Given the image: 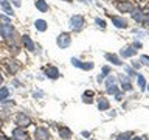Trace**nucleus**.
<instances>
[{
	"mask_svg": "<svg viewBox=\"0 0 149 140\" xmlns=\"http://www.w3.org/2000/svg\"><path fill=\"white\" fill-rule=\"evenodd\" d=\"M112 23H113L116 28H126V27H127L126 19H124V17H118V16H113V17H112Z\"/></svg>",
	"mask_w": 149,
	"mask_h": 140,
	"instance_id": "nucleus-8",
	"label": "nucleus"
},
{
	"mask_svg": "<svg viewBox=\"0 0 149 140\" xmlns=\"http://www.w3.org/2000/svg\"><path fill=\"white\" fill-rule=\"evenodd\" d=\"M112 84H115V78L113 76H109L106 79V86H112Z\"/></svg>",
	"mask_w": 149,
	"mask_h": 140,
	"instance_id": "nucleus-29",
	"label": "nucleus"
},
{
	"mask_svg": "<svg viewBox=\"0 0 149 140\" xmlns=\"http://www.w3.org/2000/svg\"><path fill=\"white\" fill-rule=\"evenodd\" d=\"M0 36L3 37V39H6L9 44H14V27L11 23H3V25H0Z\"/></svg>",
	"mask_w": 149,
	"mask_h": 140,
	"instance_id": "nucleus-1",
	"label": "nucleus"
},
{
	"mask_svg": "<svg viewBox=\"0 0 149 140\" xmlns=\"http://www.w3.org/2000/svg\"><path fill=\"white\" fill-rule=\"evenodd\" d=\"M102 79H104V75H100L98 76V83H102Z\"/></svg>",
	"mask_w": 149,
	"mask_h": 140,
	"instance_id": "nucleus-33",
	"label": "nucleus"
},
{
	"mask_svg": "<svg viewBox=\"0 0 149 140\" xmlns=\"http://www.w3.org/2000/svg\"><path fill=\"white\" fill-rule=\"evenodd\" d=\"M3 83V78H2V75H0V84H2Z\"/></svg>",
	"mask_w": 149,
	"mask_h": 140,
	"instance_id": "nucleus-37",
	"label": "nucleus"
},
{
	"mask_svg": "<svg viewBox=\"0 0 149 140\" xmlns=\"http://www.w3.org/2000/svg\"><path fill=\"white\" fill-rule=\"evenodd\" d=\"M0 140H9V139H6V137H3V135H0Z\"/></svg>",
	"mask_w": 149,
	"mask_h": 140,
	"instance_id": "nucleus-36",
	"label": "nucleus"
},
{
	"mask_svg": "<svg viewBox=\"0 0 149 140\" xmlns=\"http://www.w3.org/2000/svg\"><path fill=\"white\" fill-rule=\"evenodd\" d=\"M130 140H143L141 137H134V139H130Z\"/></svg>",
	"mask_w": 149,
	"mask_h": 140,
	"instance_id": "nucleus-35",
	"label": "nucleus"
},
{
	"mask_svg": "<svg viewBox=\"0 0 149 140\" xmlns=\"http://www.w3.org/2000/svg\"><path fill=\"white\" fill-rule=\"evenodd\" d=\"M137 83H138V87L141 89V90H143L144 87H146V79H144L141 75H138V76H137Z\"/></svg>",
	"mask_w": 149,
	"mask_h": 140,
	"instance_id": "nucleus-21",
	"label": "nucleus"
},
{
	"mask_svg": "<svg viewBox=\"0 0 149 140\" xmlns=\"http://www.w3.org/2000/svg\"><path fill=\"white\" fill-rule=\"evenodd\" d=\"M116 92H118V89H116L115 84H112V86H107V93H112V95H115Z\"/></svg>",
	"mask_w": 149,
	"mask_h": 140,
	"instance_id": "nucleus-23",
	"label": "nucleus"
},
{
	"mask_svg": "<svg viewBox=\"0 0 149 140\" xmlns=\"http://www.w3.org/2000/svg\"><path fill=\"white\" fill-rule=\"evenodd\" d=\"M16 125L20 126V128H26V126L31 125V118L28 115H25L23 112H20V114H17V117H16Z\"/></svg>",
	"mask_w": 149,
	"mask_h": 140,
	"instance_id": "nucleus-4",
	"label": "nucleus"
},
{
	"mask_svg": "<svg viewBox=\"0 0 149 140\" xmlns=\"http://www.w3.org/2000/svg\"><path fill=\"white\" fill-rule=\"evenodd\" d=\"M129 135H130L129 132H126V134H120L116 140H129Z\"/></svg>",
	"mask_w": 149,
	"mask_h": 140,
	"instance_id": "nucleus-28",
	"label": "nucleus"
},
{
	"mask_svg": "<svg viewBox=\"0 0 149 140\" xmlns=\"http://www.w3.org/2000/svg\"><path fill=\"white\" fill-rule=\"evenodd\" d=\"M8 95H9V90H8V89H6V87H0V103L6 100Z\"/></svg>",
	"mask_w": 149,
	"mask_h": 140,
	"instance_id": "nucleus-20",
	"label": "nucleus"
},
{
	"mask_svg": "<svg viewBox=\"0 0 149 140\" xmlns=\"http://www.w3.org/2000/svg\"><path fill=\"white\" fill-rule=\"evenodd\" d=\"M95 23H96V25L100 27V28H106V22L102 20V19H96V20H95Z\"/></svg>",
	"mask_w": 149,
	"mask_h": 140,
	"instance_id": "nucleus-26",
	"label": "nucleus"
},
{
	"mask_svg": "<svg viewBox=\"0 0 149 140\" xmlns=\"http://www.w3.org/2000/svg\"><path fill=\"white\" fill-rule=\"evenodd\" d=\"M34 27H36V30H39V31H45L47 30V22L39 19V20L34 22Z\"/></svg>",
	"mask_w": 149,
	"mask_h": 140,
	"instance_id": "nucleus-17",
	"label": "nucleus"
},
{
	"mask_svg": "<svg viewBox=\"0 0 149 140\" xmlns=\"http://www.w3.org/2000/svg\"><path fill=\"white\" fill-rule=\"evenodd\" d=\"M124 70H126V72H127V73H129V76H134V75H135V73H134V70H132V69H130V67H126Z\"/></svg>",
	"mask_w": 149,
	"mask_h": 140,
	"instance_id": "nucleus-30",
	"label": "nucleus"
},
{
	"mask_svg": "<svg viewBox=\"0 0 149 140\" xmlns=\"http://www.w3.org/2000/svg\"><path fill=\"white\" fill-rule=\"evenodd\" d=\"M121 87H123V90H126V92L132 90V86H130V83H129V81H124V83H121Z\"/></svg>",
	"mask_w": 149,
	"mask_h": 140,
	"instance_id": "nucleus-24",
	"label": "nucleus"
},
{
	"mask_svg": "<svg viewBox=\"0 0 149 140\" xmlns=\"http://www.w3.org/2000/svg\"><path fill=\"white\" fill-rule=\"evenodd\" d=\"M59 134H61V137L65 139V140H68L70 137H72V131H70L68 128H61L59 129Z\"/></svg>",
	"mask_w": 149,
	"mask_h": 140,
	"instance_id": "nucleus-18",
	"label": "nucleus"
},
{
	"mask_svg": "<svg viewBox=\"0 0 149 140\" xmlns=\"http://www.w3.org/2000/svg\"><path fill=\"white\" fill-rule=\"evenodd\" d=\"M0 8H2L3 11L8 14V16H13V8L9 6L8 0H0Z\"/></svg>",
	"mask_w": 149,
	"mask_h": 140,
	"instance_id": "nucleus-13",
	"label": "nucleus"
},
{
	"mask_svg": "<svg viewBox=\"0 0 149 140\" xmlns=\"http://www.w3.org/2000/svg\"><path fill=\"white\" fill-rule=\"evenodd\" d=\"M72 64L74 65V67H79L82 70H92L93 69V62H82V61L74 59V58H72Z\"/></svg>",
	"mask_w": 149,
	"mask_h": 140,
	"instance_id": "nucleus-6",
	"label": "nucleus"
},
{
	"mask_svg": "<svg viewBox=\"0 0 149 140\" xmlns=\"http://www.w3.org/2000/svg\"><path fill=\"white\" fill-rule=\"evenodd\" d=\"M14 5H16V6H20V0H14Z\"/></svg>",
	"mask_w": 149,
	"mask_h": 140,
	"instance_id": "nucleus-34",
	"label": "nucleus"
},
{
	"mask_svg": "<svg viewBox=\"0 0 149 140\" xmlns=\"http://www.w3.org/2000/svg\"><path fill=\"white\" fill-rule=\"evenodd\" d=\"M107 73H110V69H109V67H104V69H102V75L106 76Z\"/></svg>",
	"mask_w": 149,
	"mask_h": 140,
	"instance_id": "nucleus-32",
	"label": "nucleus"
},
{
	"mask_svg": "<svg viewBox=\"0 0 149 140\" xmlns=\"http://www.w3.org/2000/svg\"><path fill=\"white\" fill-rule=\"evenodd\" d=\"M132 17H134V20L138 22V23L143 22V13L140 11V9H134V11H132Z\"/></svg>",
	"mask_w": 149,
	"mask_h": 140,
	"instance_id": "nucleus-16",
	"label": "nucleus"
},
{
	"mask_svg": "<svg viewBox=\"0 0 149 140\" xmlns=\"http://www.w3.org/2000/svg\"><path fill=\"white\" fill-rule=\"evenodd\" d=\"M34 135H36V140H48L50 139V132L45 128H37Z\"/></svg>",
	"mask_w": 149,
	"mask_h": 140,
	"instance_id": "nucleus-7",
	"label": "nucleus"
},
{
	"mask_svg": "<svg viewBox=\"0 0 149 140\" xmlns=\"http://www.w3.org/2000/svg\"><path fill=\"white\" fill-rule=\"evenodd\" d=\"M116 6H118V9L121 13H132L134 11V5L129 3V2H121V3H116Z\"/></svg>",
	"mask_w": 149,
	"mask_h": 140,
	"instance_id": "nucleus-9",
	"label": "nucleus"
},
{
	"mask_svg": "<svg viewBox=\"0 0 149 140\" xmlns=\"http://www.w3.org/2000/svg\"><path fill=\"white\" fill-rule=\"evenodd\" d=\"M70 42H72V37H70L68 33H62V34H59L58 39H56V44H58L59 48H67L70 45Z\"/></svg>",
	"mask_w": 149,
	"mask_h": 140,
	"instance_id": "nucleus-3",
	"label": "nucleus"
},
{
	"mask_svg": "<svg viewBox=\"0 0 149 140\" xmlns=\"http://www.w3.org/2000/svg\"><path fill=\"white\" fill-rule=\"evenodd\" d=\"M143 23H146V25H149V11L143 13Z\"/></svg>",
	"mask_w": 149,
	"mask_h": 140,
	"instance_id": "nucleus-27",
	"label": "nucleus"
},
{
	"mask_svg": "<svg viewBox=\"0 0 149 140\" xmlns=\"http://www.w3.org/2000/svg\"><path fill=\"white\" fill-rule=\"evenodd\" d=\"M135 55H137L135 47H127V48L121 50V56H123V58H130V56H135Z\"/></svg>",
	"mask_w": 149,
	"mask_h": 140,
	"instance_id": "nucleus-11",
	"label": "nucleus"
},
{
	"mask_svg": "<svg viewBox=\"0 0 149 140\" xmlns=\"http://www.w3.org/2000/svg\"><path fill=\"white\" fill-rule=\"evenodd\" d=\"M132 65H134V69H140L141 67V64H140V61L137 62V61H135V62H132Z\"/></svg>",
	"mask_w": 149,
	"mask_h": 140,
	"instance_id": "nucleus-31",
	"label": "nucleus"
},
{
	"mask_svg": "<svg viewBox=\"0 0 149 140\" xmlns=\"http://www.w3.org/2000/svg\"><path fill=\"white\" fill-rule=\"evenodd\" d=\"M82 27H84V17L82 16L76 14V16H73L72 19H70V28H72L73 31L82 30Z\"/></svg>",
	"mask_w": 149,
	"mask_h": 140,
	"instance_id": "nucleus-2",
	"label": "nucleus"
},
{
	"mask_svg": "<svg viewBox=\"0 0 149 140\" xmlns=\"http://www.w3.org/2000/svg\"><path fill=\"white\" fill-rule=\"evenodd\" d=\"M13 137H14V140H26V131H25V128H20V126H17L16 129L13 131Z\"/></svg>",
	"mask_w": 149,
	"mask_h": 140,
	"instance_id": "nucleus-5",
	"label": "nucleus"
},
{
	"mask_svg": "<svg viewBox=\"0 0 149 140\" xmlns=\"http://www.w3.org/2000/svg\"><path fill=\"white\" fill-rule=\"evenodd\" d=\"M45 73H47V78H50V79H56V78H59V70L56 69V67H48Z\"/></svg>",
	"mask_w": 149,
	"mask_h": 140,
	"instance_id": "nucleus-12",
	"label": "nucleus"
},
{
	"mask_svg": "<svg viewBox=\"0 0 149 140\" xmlns=\"http://www.w3.org/2000/svg\"><path fill=\"white\" fill-rule=\"evenodd\" d=\"M8 64V70H9V72H11V73H16L17 72V64L16 62H11V61H9V62H6Z\"/></svg>",
	"mask_w": 149,
	"mask_h": 140,
	"instance_id": "nucleus-22",
	"label": "nucleus"
},
{
	"mask_svg": "<svg viewBox=\"0 0 149 140\" xmlns=\"http://www.w3.org/2000/svg\"><path fill=\"white\" fill-rule=\"evenodd\" d=\"M140 64H143V65H149V56L143 55L141 58H140Z\"/></svg>",
	"mask_w": 149,
	"mask_h": 140,
	"instance_id": "nucleus-25",
	"label": "nucleus"
},
{
	"mask_svg": "<svg viewBox=\"0 0 149 140\" xmlns=\"http://www.w3.org/2000/svg\"><path fill=\"white\" fill-rule=\"evenodd\" d=\"M34 5H36V8L39 9L40 13H47V11H48V5H47L45 0H36Z\"/></svg>",
	"mask_w": 149,
	"mask_h": 140,
	"instance_id": "nucleus-14",
	"label": "nucleus"
},
{
	"mask_svg": "<svg viewBox=\"0 0 149 140\" xmlns=\"http://www.w3.org/2000/svg\"><path fill=\"white\" fill-rule=\"evenodd\" d=\"M109 101L106 100V98H100V101H98V109L100 111H107L109 109Z\"/></svg>",
	"mask_w": 149,
	"mask_h": 140,
	"instance_id": "nucleus-15",
	"label": "nucleus"
},
{
	"mask_svg": "<svg viewBox=\"0 0 149 140\" xmlns=\"http://www.w3.org/2000/svg\"><path fill=\"white\" fill-rule=\"evenodd\" d=\"M22 42H23V45L26 47V50L34 51L36 47H34V42L31 41V37H30V36H26V34H25V36H22Z\"/></svg>",
	"mask_w": 149,
	"mask_h": 140,
	"instance_id": "nucleus-10",
	"label": "nucleus"
},
{
	"mask_svg": "<svg viewBox=\"0 0 149 140\" xmlns=\"http://www.w3.org/2000/svg\"><path fill=\"white\" fill-rule=\"evenodd\" d=\"M106 58L109 59V61H112V62H113L115 65H121L123 62H121V59L118 58V56H115V55H110V53H107L106 55Z\"/></svg>",
	"mask_w": 149,
	"mask_h": 140,
	"instance_id": "nucleus-19",
	"label": "nucleus"
}]
</instances>
